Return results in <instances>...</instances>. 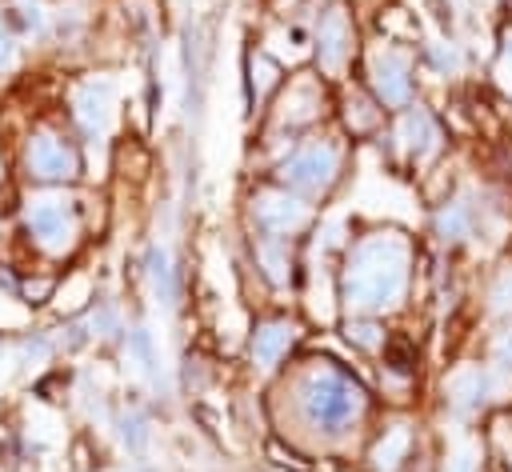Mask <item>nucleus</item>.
I'll return each mask as SVG.
<instances>
[{"label":"nucleus","instance_id":"6ab92c4d","mask_svg":"<svg viewBox=\"0 0 512 472\" xmlns=\"http://www.w3.org/2000/svg\"><path fill=\"white\" fill-rule=\"evenodd\" d=\"M24 20H28V28H44V12H40V4L36 0H24Z\"/></svg>","mask_w":512,"mask_h":472},{"label":"nucleus","instance_id":"7ed1b4c3","mask_svg":"<svg viewBox=\"0 0 512 472\" xmlns=\"http://www.w3.org/2000/svg\"><path fill=\"white\" fill-rule=\"evenodd\" d=\"M28 232L44 252H64L76 236V212L60 196H36L28 204Z\"/></svg>","mask_w":512,"mask_h":472},{"label":"nucleus","instance_id":"aec40b11","mask_svg":"<svg viewBox=\"0 0 512 472\" xmlns=\"http://www.w3.org/2000/svg\"><path fill=\"white\" fill-rule=\"evenodd\" d=\"M476 468V460H472V452H460L456 460H452V472H472Z\"/></svg>","mask_w":512,"mask_h":472},{"label":"nucleus","instance_id":"9b49d317","mask_svg":"<svg viewBox=\"0 0 512 472\" xmlns=\"http://www.w3.org/2000/svg\"><path fill=\"white\" fill-rule=\"evenodd\" d=\"M148 280H152V292H156V300H164V304H172V300H176V276H172L168 252H164L160 244L148 252Z\"/></svg>","mask_w":512,"mask_h":472},{"label":"nucleus","instance_id":"1a4fd4ad","mask_svg":"<svg viewBox=\"0 0 512 472\" xmlns=\"http://www.w3.org/2000/svg\"><path fill=\"white\" fill-rule=\"evenodd\" d=\"M348 40H352L348 20H344L340 8H332V12L320 20V60H324L328 68H340V60L348 56Z\"/></svg>","mask_w":512,"mask_h":472},{"label":"nucleus","instance_id":"f3484780","mask_svg":"<svg viewBox=\"0 0 512 472\" xmlns=\"http://www.w3.org/2000/svg\"><path fill=\"white\" fill-rule=\"evenodd\" d=\"M492 308H500V312H512V268L496 280V288H492Z\"/></svg>","mask_w":512,"mask_h":472},{"label":"nucleus","instance_id":"4468645a","mask_svg":"<svg viewBox=\"0 0 512 472\" xmlns=\"http://www.w3.org/2000/svg\"><path fill=\"white\" fill-rule=\"evenodd\" d=\"M484 388H488V376L480 368H460L452 380H448V392L456 404H476L484 400Z\"/></svg>","mask_w":512,"mask_h":472},{"label":"nucleus","instance_id":"a211bd4d","mask_svg":"<svg viewBox=\"0 0 512 472\" xmlns=\"http://www.w3.org/2000/svg\"><path fill=\"white\" fill-rule=\"evenodd\" d=\"M16 64V44H12V36L0 28V68H12Z\"/></svg>","mask_w":512,"mask_h":472},{"label":"nucleus","instance_id":"dca6fc26","mask_svg":"<svg viewBox=\"0 0 512 472\" xmlns=\"http://www.w3.org/2000/svg\"><path fill=\"white\" fill-rule=\"evenodd\" d=\"M464 228H468V208H464V204H452V208L440 216V232H444V240H460Z\"/></svg>","mask_w":512,"mask_h":472},{"label":"nucleus","instance_id":"20e7f679","mask_svg":"<svg viewBox=\"0 0 512 472\" xmlns=\"http://www.w3.org/2000/svg\"><path fill=\"white\" fill-rule=\"evenodd\" d=\"M336 164H340V156H336L332 144H308V148H300L296 156L284 160L280 176H284V184H292L300 192H320V188L332 184Z\"/></svg>","mask_w":512,"mask_h":472},{"label":"nucleus","instance_id":"5701e85b","mask_svg":"<svg viewBox=\"0 0 512 472\" xmlns=\"http://www.w3.org/2000/svg\"><path fill=\"white\" fill-rule=\"evenodd\" d=\"M0 364H4V348H0Z\"/></svg>","mask_w":512,"mask_h":472},{"label":"nucleus","instance_id":"b1692460","mask_svg":"<svg viewBox=\"0 0 512 472\" xmlns=\"http://www.w3.org/2000/svg\"><path fill=\"white\" fill-rule=\"evenodd\" d=\"M140 472H152V468H140Z\"/></svg>","mask_w":512,"mask_h":472},{"label":"nucleus","instance_id":"6e6552de","mask_svg":"<svg viewBox=\"0 0 512 472\" xmlns=\"http://www.w3.org/2000/svg\"><path fill=\"white\" fill-rule=\"evenodd\" d=\"M372 80H376V92L384 104H404L408 100V60L400 52H380L372 60Z\"/></svg>","mask_w":512,"mask_h":472},{"label":"nucleus","instance_id":"4be33fe9","mask_svg":"<svg viewBox=\"0 0 512 472\" xmlns=\"http://www.w3.org/2000/svg\"><path fill=\"white\" fill-rule=\"evenodd\" d=\"M504 60H508V68H512V32H508V40H504Z\"/></svg>","mask_w":512,"mask_h":472},{"label":"nucleus","instance_id":"2eb2a0df","mask_svg":"<svg viewBox=\"0 0 512 472\" xmlns=\"http://www.w3.org/2000/svg\"><path fill=\"white\" fill-rule=\"evenodd\" d=\"M512 376V324L496 336V344H492V380L496 384H504Z\"/></svg>","mask_w":512,"mask_h":472},{"label":"nucleus","instance_id":"f8f14e48","mask_svg":"<svg viewBox=\"0 0 512 472\" xmlns=\"http://www.w3.org/2000/svg\"><path fill=\"white\" fill-rule=\"evenodd\" d=\"M404 140H408V148L416 152V156H428L432 148H436V124H432V116L428 112H408V120H404Z\"/></svg>","mask_w":512,"mask_h":472},{"label":"nucleus","instance_id":"412c9836","mask_svg":"<svg viewBox=\"0 0 512 472\" xmlns=\"http://www.w3.org/2000/svg\"><path fill=\"white\" fill-rule=\"evenodd\" d=\"M352 332H356V340H360V344H376V336H372L376 328H368V324H364V328H352Z\"/></svg>","mask_w":512,"mask_h":472},{"label":"nucleus","instance_id":"39448f33","mask_svg":"<svg viewBox=\"0 0 512 472\" xmlns=\"http://www.w3.org/2000/svg\"><path fill=\"white\" fill-rule=\"evenodd\" d=\"M28 168H32V176H40V180H68V176L76 172V152H72L64 140L40 132V136H32V144H28Z\"/></svg>","mask_w":512,"mask_h":472},{"label":"nucleus","instance_id":"f257e3e1","mask_svg":"<svg viewBox=\"0 0 512 472\" xmlns=\"http://www.w3.org/2000/svg\"><path fill=\"white\" fill-rule=\"evenodd\" d=\"M408 248L396 236H372L352 252L344 272V300L352 312H384L404 296Z\"/></svg>","mask_w":512,"mask_h":472},{"label":"nucleus","instance_id":"ddd939ff","mask_svg":"<svg viewBox=\"0 0 512 472\" xmlns=\"http://www.w3.org/2000/svg\"><path fill=\"white\" fill-rule=\"evenodd\" d=\"M408 444H412V436H408V428L404 424H396L380 444H376V452H372V460H376V468L380 472H392L400 460H404V452H408Z\"/></svg>","mask_w":512,"mask_h":472},{"label":"nucleus","instance_id":"9d476101","mask_svg":"<svg viewBox=\"0 0 512 472\" xmlns=\"http://www.w3.org/2000/svg\"><path fill=\"white\" fill-rule=\"evenodd\" d=\"M292 324H284V320H276V324H264L260 332H256V340H252V360L260 364V368H272L284 352H288V344H292Z\"/></svg>","mask_w":512,"mask_h":472},{"label":"nucleus","instance_id":"0eeeda50","mask_svg":"<svg viewBox=\"0 0 512 472\" xmlns=\"http://www.w3.org/2000/svg\"><path fill=\"white\" fill-rule=\"evenodd\" d=\"M256 220L268 228V232H296L308 224V204L292 200L288 192H264L256 196Z\"/></svg>","mask_w":512,"mask_h":472},{"label":"nucleus","instance_id":"f03ea898","mask_svg":"<svg viewBox=\"0 0 512 472\" xmlns=\"http://www.w3.org/2000/svg\"><path fill=\"white\" fill-rule=\"evenodd\" d=\"M360 404H364L360 388H356L348 376L332 372V368L312 372L308 384H304V416H308L312 424H320V428H340V424H348V420L360 412Z\"/></svg>","mask_w":512,"mask_h":472},{"label":"nucleus","instance_id":"423d86ee","mask_svg":"<svg viewBox=\"0 0 512 472\" xmlns=\"http://www.w3.org/2000/svg\"><path fill=\"white\" fill-rule=\"evenodd\" d=\"M112 108H116V84L112 80H88L76 88V120L88 132H104L112 124Z\"/></svg>","mask_w":512,"mask_h":472}]
</instances>
